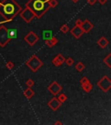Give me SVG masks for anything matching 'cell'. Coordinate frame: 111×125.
I'll return each instance as SVG.
<instances>
[{"label":"cell","mask_w":111,"mask_h":125,"mask_svg":"<svg viewBox=\"0 0 111 125\" xmlns=\"http://www.w3.org/2000/svg\"><path fill=\"white\" fill-rule=\"evenodd\" d=\"M57 43H58V39H57V37H50V39H48V40H46L45 41L46 45L48 46V47H50V48H51V47H53L54 45H56Z\"/></svg>","instance_id":"15"},{"label":"cell","mask_w":111,"mask_h":125,"mask_svg":"<svg viewBox=\"0 0 111 125\" xmlns=\"http://www.w3.org/2000/svg\"><path fill=\"white\" fill-rule=\"evenodd\" d=\"M34 81H33L32 79H28L26 81V85H27V87H30V88H31V87L34 85Z\"/></svg>","instance_id":"26"},{"label":"cell","mask_w":111,"mask_h":125,"mask_svg":"<svg viewBox=\"0 0 111 125\" xmlns=\"http://www.w3.org/2000/svg\"><path fill=\"white\" fill-rule=\"evenodd\" d=\"M88 82H89V79L86 77V76H83V77H82V78H81V80H80L81 84L86 83H88Z\"/></svg>","instance_id":"27"},{"label":"cell","mask_w":111,"mask_h":125,"mask_svg":"<svg viewBox=\"0 0 111 125\" xmlns=\"http://www.w3.org/2000/svg\"><path fill=\"white\" fill-rule=\"evenodd\" d=\"M24 41L26 42L30 46H33L39 41V37H38L37 33H35L34 31H30V32L24 37Z\"/></svg>","instance_id":"7"},{"label":"cell","mask_w":111,"mask_h":125,"mask_svg":"<svg viewBox=\"0 0 111 125\" xmlns=\"http://www.w3.org/2000/svg\"><path fill=\"white\" fill-rule=\"evenodd\" d=\"M110 58H111V54H109L104 59H103V62H104L105 64L109 67V68H111V60H110Z\"/></svg>","instance_id":"21"},{"label":"cell","mask_w":111,"mask_h":125,"mask_svg":"<svg viewBox=\"0 0 111 125\" xmlns=\"http://www.w3.org/2000/svg\"><path fill=\"white\" fill-rule=\"evenodd\" d=\"M84 69H85V65L83 64V62H79L76 64V69L78 72H82V71L84 70Z\"/></svg>","instance_id":"20"},{"label":"cell","mask_w":111,"mask_h":125,"mask_svg":"<svg viewBox=\"0 0 111 125\" xmlns=\"http://www.w3.org/2000/svg\"><path fill=\"white\" fill-rule=\"evenodd\" d=\"M48 4L50 8H54V7L57 6L58 2H57V0H48Z\"/></svg>","instance_id":"22"},{"label":"cell","mask_w":111,"mask_h":125,"mask_svg":"<svg viewBox=\"0 0 111 125\" xmlns=\"http://www.w3.org/2000/svg\"><path fill=\"white\" fill-rule=\"evenodd\" d=\"M82 24H83V21L81 19H76V23H75V25H77V26H81L82 25Z\"/></svg>","instance_id":"28"},{"label":"cell","mask_w":111,"mask_h":125,"mask_svg":"<svg viewBox=\"0 0 111 125\" xmlns=\"http://www.w3.org/2000/svg\"><path fill=\"white\" fill-rule=\"evenodd\" d=\"M81 85H82V89H83L86 93L90 92V91L92 90V89H93V86H92V84L90 83V82H88V83H86L81 84Z\"/></svg>","instance_id":"17"},{"label":"cell","mask_w":111,"mask_h":125,"mask_svg":"<svg viewBox=\"0 0 111 125\" xmlns=\"http://www.w3.org/2000/svg\"><path fill=\"white\" fill-rule=\"evenodd\" d=\"M71 1H72V2H73V3H75V4H76V3L79 2L80 0H71Z\"/></svg>","instance_id":"32"},{"label":"cell","mask_w":111,"mask_h":125,"mask_svg":"<svg viewBox=\"0 0 111 125\" xmlns=\"http://www.w3.org/2000/svg\"><path fill=\"white\" fill-rule=\"evenodd\" d=\"M26 6L31 9L37 18H41L50 9L48 0H30L26 3Z\"/></svg>","instance_id":"2"},{"label":"cell","mask_w":111,"mask_h":125,"mask_svg":"<svg viewBox=\"0 0 111 125\" xmlns=\"http://www.w3.org/2000/svg\"><path fill=\"white\" fill-rule=\"evenodd\" d=\"M70 30V28H69V26L67 25V24H63V25L61 26V28H60V31L63 33H67L68 31Z\"/></svg>","instance_id":"23"},{"label":"cell","mask_w":111,"mask_h":125,"mask_svg":"<svg viewBox=\"0 0 111 125\" xmlns=\"http://www.w3.org/2000/svg\"><path fill=\"white\" fill-rule=\"evenodd\" d=\"M24 97H26L27 99H31V98L33 97V96L35 95V91L33 90L31 88L28 87V88L24 91Z\"/></svg>","instance_id":"14"},{"label":"cell","mask_w":111,"mask_h":125,"mask_svg":"<svg viewBox=\"0 0 111 125\" xmlns=\"http://www.w3.org/2000/svg\"><path fill=\"white\" fill-rule=\"evenodd\" d=\"M96 1H97V0H87L88 4H89V5H94V4L96 3Z\"/></svg>","instance_id":"29"},{"label":"cell","mask_w":111,"mask_h":125,"mask_svg":"<svg viewBox=\"0 0 111 125\" xmlns=\"http://www.w3.org/2000/svg\"><path fill=\"white\" fill-rule=\"evenodd\" d=\"M18 15H19L20 17H21V18H22V19L24 20L25 23H27V24L31 23V20H32L33 18H35V17H36L35 14L32 12V11H31V9L28 8L27 6L25 7V8H24L23 11H20Z\"/></svg>","instance_id":"5"},{"label":"cell","mask_w":111,"mask_h":125,"mask_svg":"<svg viewBox=\"0 0 111 125\" xmlns=\"http://www.w3.org/2000/svg\"><path fill=\"white\" fill-rule=\"evenodd\" d=\"M64 62H65L68 66H72L73 63H74V59L72 58V57H68V58H65Z\"/></svg>","instance_id":"24"},{"label":"cell","mask_w":111,"mask_h":125,"mask_svg":"<svg viewBox=\"0 0 111 125\" xmlns=\"http://www.w3.org/2000/svg\"><path fill=\"white\" fill-rule=\"evenodd\" d=\"M62 90H63L62 86L57 82H56V81H54V82L48 87V90L50 91L53 96H55V97L58 95L59 93L62 91Z\"/></svg>","instance_id":"8"},{"label":"cell","mask_w":111,"mask_h":125,"mask_svg":"<svg viewBox=\"0 0 111 125\" xmlns=\"http://www.w3.org/2000/svg\"><path fill=\"white\" fill-rule=\"evenodd\" d=\"M54 124H55V125H57V124L62 125V124H63V123H62V122H60V121H57V122H55Z\"/></svg>","instance_id":"31"},{"label":"cell","mask_w":111,"mask_h":125,"mask_svg":"<svg viewBox=\"0 0 111 125\" xmlns=\"http://www.w3.org/2000/svg\"><path fill=\"white\" fill-rule=\"evenodd\" d=\"M57 99L59 100V101L61 102L62 104L63 103H65L66 101H67V99H68V97H67V96L64 94V93H59L58 95H57Z\"/></svg>","instance_id":"19"},{"label":"cell","mask_w":111,"mask_h":125,"mask_svg":"<svg viewBox=\"0 0 111 125\" xmlns=\"http://www.w3.org/2000/svg\"><path fill=\"white\" fill-rule=\"evenodd\" d=\"M14 66H15V64H14L13 62H11V61H9V62H7L6 63V68L8 69H12L14 68Z\"/></svg>","instance_id":"25"},{"label":"cell","mask_w":111,"mask_h":125,"mask_svg":"<svg viewBox=\"0 0 111 125\" xmlns=\"http://www.w3.org/2000/svg\"><path fill=\"white\" fill-rule=\"evenodd\" d=\"M81 28L83 29V33H89L94 28V25L89 19H85L84 21H83V24L81 25Z\"/></svg>","instance_id":"11"},{"label":"cell","mask_w":111,"mask_h":125,"mask_svg":"<svg viewBox=\"0 0 111 125\" xmlns=\"http://www.w3.org/2000/svg\"><path fill=\"white\" fill-rule=\"evenodd\" d=\"M21 11V6L16 0H3L0 2V15L5 20L10 22L15 18Z\"/></svg>","instance_id":"1"},{"label":"cell","mask_w":111,"mask_h":125,"mask_svg":"<svg viewBox=\"0 0 111 125\" xmlns=\"http://www.w3.org/2000/svg\"><path fill=\"white\" fill-rule=\"evenodd\" d=\"M61 105H62V103L59 101L56 97H53L52 99L50 100V101L48 103V106L53 110V111H56V110H58Z\"/></svg>","instance_id":"9"},{"label":"cell","mask_w":111,"mask_h":125,"mask_svg":"<svg viewBox=\"0 0 111 125\" xmlns=\"http://www.w3.org/2000/svg\"><path fill=\"white\" fill-rule=\"evenodd\" d=\"M11 40L6 27L5 25H0V47H5Z\"/></svg>","instance_id":"4"},{"label":"cell","mask_w":111,"mask_h":125,"mask_svg":"<svg viewBox=\"0 0 111 125\" xmlns=\"http://www.w3.org/2000/svg\"><path fill=\"white\" fill-rule=\"evenodd\" d=\"M25 63H26V65L28 66V68H30L31 70L33 71V72H37V71L44 65V62H42L36 55H33L31 58L26 61Z\"/></svg>","instance_id":"3"},{"label":"cell","mask_w":111,"mask_h":125,"mask_svg":"<svg viewBox=\"0 0 111 125\" xmlns=\"http://www.w3.org/2000/svg\"><path fill=\"white\" fill-rule=\"evenodd\" d=\"M70 33H71L72 36H73L75 38L78 39L83 35V29L81 28V26L75 25L74 27L70 30Z\"/></svg>","instance_id":"10"},{"label":"cell","mask_w":111,"mask_h":125,"mask_svg":"<svg viewBox=\"0 0 111 125\" xmlns=\"http://www.w3.org/2000/svg\"><path fill=\"white\" fill-rule=\"evenodd\" d=\"M65 61V57L63 56L62 54H57V56H55L52 60V63L55 65L56 67H59L63 64V62Z\"/></svg>","instance_id":"12"},{"label":"cell","mask_w":111,"mask_h":125,"mask_svg":"<svg viewBox=\"0 0 111 125\" xmlns=\"http://www.w3.org/2000/svg\"><path fill=\"white\" fill-rule=\"evenodd\" d=\"M97 86L102 90L103 92H108L111 89V80L108 76H102L97 83Z\"/></svg>","instance_id":"6"},{"label":"cell","mask_w":111,"mask_h":125,"mask_svg":"<svg viewBox=\"0 0 111 125\" xmlns=\"http://www.w3.org/2000/svg\"><path fill=\"white\" fill-rule=\"evenodd\" d=\"M109 40L106 38V37H102L99 40L97 41V44L99 46H100L102 49H105V48L107 47V46L109 45Z\"/></svg>","instance_id":"13"},{"label":"cell","mask_w":111,"mask_h":125,"mask_svg":"<svg viewBox=\"0 0 111 125\" xmlns=\"http://www.w3.org/2000/svg\"><path fill=\"white\" fill-rule=\"evenodd\" d=\"M8 32H9V37L11 39H16L18 37V31H17L16 29L8 30Z\"/></svg>","instance_id":"18"},{"label":"cell","mask_w":111,"mask_h":125,"mask_svg":"<svg viewBox=\"0 0 111 125\" xmlns=\"http://www.w3.org/2000/svg\"><path fill=\"white\" fill-rule=\"evenodd\" d=\"M42 36H43V39H44V41H46V40H48V39H50V37H53L52 30H43V32H42Z\"/></svg>","instance_id":"16"},{"label":"cell","mask_w":111,"mask_h":125,"mask_svg":"<svg viewBox=\"0 0 111 125\" xmlns=\"http://www.w3.org/2000/svg\"><path fill=\"white\" fill-rule=\"evenodd\" d=\"M98 2L100 3L102 5H103V4H105L107 3V0H98Z\"/></svg>","instance_id":"30"}]
</instances>
